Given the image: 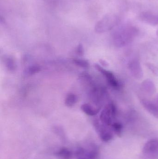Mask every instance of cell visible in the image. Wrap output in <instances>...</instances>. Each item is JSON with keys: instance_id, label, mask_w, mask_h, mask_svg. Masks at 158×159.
Wrapping results in <instances>:
<instances>
[{"instance_id": "obj_12", "label": "cell", "mask_w": 158, "mask_h": 159, "mask_svg": "<svg viewBox=\"0 0 158 159\" xmlns=\"http://www.w3.org/2000/svg\"><path fill=\"white\" fill-rule=\"evenodd\" d=\"M141 19L144 21H146L153 25L158 24V16H155L150 13H143L141 16Z\"/></svg>"}, {"instance_id": "obj_13", "label": "cell", "mask_w": 158, "mask_h": 159, "mask_svg": "<svg viewBox=\"0 0 158 159\" xmlns=\"http://www.w3.org/2000/svg\"><path fill=\"white\" fill-rule=\"evenodd\" d=\"M41 70V68L38 65H32L27 67L23 72L25 76H31L38 73Z\"/></svg>"}, {"instance_id": "obj_16", "label": "cell", "mask_w": 158, "mask_h": 159, "mask_svg": "<svg viewBox=\"0 0 158 159\" xmlns=\"http://www.w3.org/2000/svg\"><path fill=\"white\" fill-rule=\"evenodd\" d=\"M73 63L78 67L80 68H83V69H88L90 67V63L84 59H75L73 60Z\"/></svg>"}, {"instance_id": "obj_10", "label": "cell", "mask_w": 158, "mask_h": 159, "mask_svg": "<svg viewBox=\"0 0 158 159\" xmlns=\"http://www.w3.org/2000/svg\"><path fill=\"white\" fill-rule=\"evenodd\" d=\"M100 108L101 107H96L88 103L83 104L81 106L82 111L86 115L91 116L97 115L99 113Z\"/></svg>"}, {"instance_id": "obj_5", "label": "cell", "mask_w": 158, "mask_h": 159, "mask_svg": "<svg viewBox=\"0 0 158 159\" xmlns=\"http://www.w3.org/2000/svg\"><path fill=\"white\" fill-rule=\"evenodd\" d=\"M94 126L99 134L100 139L103 142H108L113 139L114 132L112 129L109 127V126H106L102 122L100 123L97 120L94 121Z\"/></svg>"}, {"instance_id": "obj_18", "label": "cell", "mask_w": 158, "mask_h": 159, "mask_svg": "<svg viewBox=\"0 0 158 159\" xmlns=\"http://www.w3.org/2000/svg\"><path fill=\"white\" fill-rule=\"evenodd\" d=\"M76 53L78 56H83L84 53V48H83V46L82 44H79L78 45V46L76 48Z\"/></svg>"}, {"instance_id": "obj_4", "label": "cell", "mask_w": 158, "mask_h": 159, "mask_svg": "<svg viewBox=\"0 0 158 159\" xmlns=\"http://www.w3.org/2000/svg\"><path fill=\"white\" fill-rule=\"evenodd\" d=\"M143 155L145 159H158V140L152 139L145 145Z\"/></svg>"}, {"instance_id": "obj_8", "label": "cell", "mask_w": 158, "mask_h": 159, "mask_svg": "<svg viewBox=\"0 0 158 159\" xmlns=\"http://www.w3.org/2000/svg\"><path fill=\"white\" fill-rule=\"evenodd\" d=\"M129 68L135 78L141 79L143 76V70L140 62L136 59L133 60L129 63Z\"/></svg>"}, {"instance_id": "obj_15", "label": "cell", "mask_w": 158, "mask_h": 159, "mask_svg": "<svg viewBox=\"0 0 158 159\" xmlns=\"http://www.w3.org/2000/svg\"><path fill=\"white\" fill-rule=\"evenodd\" d=\"M5 64L6 69L10 71H14L16 68V64L15 61L13 58L11 57H7L5 59Z\"/></svg>"}, {"instance_id": "obj_14", "label": "cell", "mask_w": 158, "mask_h": 159, "mask_svg": "<svg viewBox=\"0 0 158 159\" xmlns=\"http://www.w3.org/2000/svg\"><path fill=\"white\" fill-rule=\"evenodd\" d=\"M78 101V97L74 93H68L65 98V103L67 107H72L75 105Z\"/></svg>"}, {"instance_id": "obj_1", "label": "cell", "mask_w": 158, "mask_h": 159, "mask_svg": "<svg viewBox=\"0 0 158 159\" xmlns=\"http://www.w3.org/2000/svg\"><path fill=\"white\" fill-rule=\"evenodd\" d=\"M137 33L138 30L135 27H125L115 33L114 42L117 46H123L132 41Z\"/></svg>"}, {"instance_id": "obj_17", "label": "cell", "mask_w": 158, "mask_h": 159, "mask_svg": "<svg viewBox=\"0 0 158 159\" xmlns=\"http://www.w3.org/2000/svg\"><path fill=\"white\" fill-rule=\"evenodd\" d=\"M111 127L112 130L116 134H117L118 136H121L122 129H123V126L121 123L120 122H114L111 125Z\"/></svg>"}, {"instance_id": "obj_2", "label": "cell", "mask_w": 158, "mask_h": 159, "mask_svg": "<svg viewBox=\"0 0 158 159\" xmlns=\"http://www.w3.org/2000/svg\"><path fill=\"white\" fill-rule=\"evenodd\" d=\"M117 115V108L113 103L109 104L105 107L100 115L101 122L108 126H111Z\"/></svg>"}, {"instance_id": "obj_6", "label": "cell", "mask_w": 158, "mask_h": 159, "mask_svg": "<svg viewBox=\"0 0 158 159\" xmlns=\"http://www.w3.org/2000/svg\"><path fill=\"white\" fill-rule=\"evenodd\" d=\"M77 159H98L99 151L96 146H91L88 149L79 148L75 153Z\"/></svg>"}, {"instance_id": "obj_11", "label": "cell", "mask_w": 158, "mask_h": 159, "mask_svg": "<svg viewBox=\"0 0 158 159\" xmlns=\"http://www.w3.org/2000/svg\"><path fill=\"white\" fill-rule=\"evenodd\" d=\"M55 155L60 159H71L73 153L66 148H62L57 151Z\"/></svg>"}, {"instance_id": "obj_9", "label": "cell", "mask_w": 158, "mask_h": 159, "mask_svg": "<svg viewBox=\"0 0 158 159\" xmlns=\"http://www.w3.org/2000/svg\"><path fill=\"white\" fill-rule=\"evenodd\" d=\"M141 103L145 108L152 114L154 116L158 118V105L148 100H143L141 101Z\"/></svg>"}, {"instance_id": "obj_19", "label": "cell", "mask_w": 158, "mask_h": 159, "mask_svg": "<svg viewBox=\"0 0 158 159\" xmlns=\"http://www.w3.org/2000/svg\"><path fill=\"white\" fill-rule=\"evenodd\" d=\"M100 62L103 66H108V63L105 61L103 60H100Z\"/></svg>"}, {"instance_id": "obj_7", "label": "cell", "mask_w": 158, "mask_h": 159, "mask_svg": "<svg viewBox=\"0 0 158 159\" xmlns=\"http://www.w3.org/2000/svg\"><path fill=\"white\" fill-rule=\"evenodd\" d=\"M95 67L105 77L108 83L111 88L115 90H119L120 89L121 85L119 80L115 77L113 73L105 70L103 67L97 64H95Z\"/></svg>"}, {"instance_id": "obj_3", "label": "cell", "mask_w": 158, "mask_h": 159, "mask_svg": "<svg viewBox=\"0 0 158 159\" xmlns=\"http://www.w3.org/2000/svg\"><path fill=\"white\" fill-rule=\"evenodd\" d=\"M118 21V18L116 16H107L97 23L95 27L96 31L100 33L109 30L116 26Z\"/></svg>"}]
</instances>
